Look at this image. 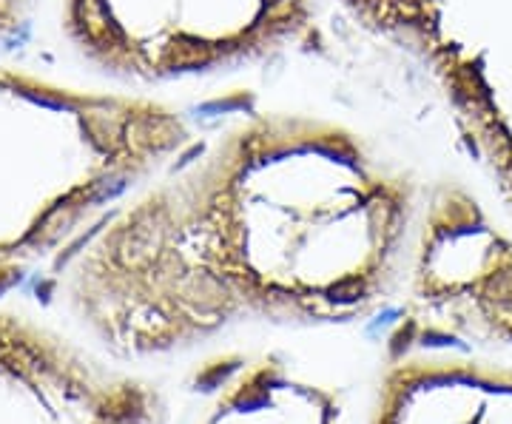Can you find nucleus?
<instances>
[{
  "mask_svg": "<svg viewBox=\"0 0 512 424\" xmlns=\"http://www.w3.org/2000/svg\"><path fill=\"white\" fill-rule=\"evenodd\" d=\"M367 424H512V362L453 348L387 356Z\"/></svg>",
  "mask_w": 512,
  "mask_h": 424,
  "instance_id": "1",
  "label": "nucleus"
},
{
  "mask_svg": "<svg viewBox=\"0 0 512 424\" xmlns=\"http://www.w3.org/2000/svg\"><path fill=\"white\" fill-rule=\"evenodd\" d=\"M200 424H342L339 393L282 362L239 365Z\"/></svg>",
  "mask_w": 512,
  "mask_h": 424,
  "instance_id": "2",
  "label": "nucleus"
}]
</instances>
